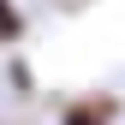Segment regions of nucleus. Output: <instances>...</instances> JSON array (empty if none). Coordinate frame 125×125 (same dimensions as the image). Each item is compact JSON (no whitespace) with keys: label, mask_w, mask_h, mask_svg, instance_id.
<instances>
[{"label":"nucleus","mask_w":125,"mask_h":125,"mask_svg":"<svg viewBox=\"0 0 125 125\" xmlns=\"http://www.w3.org/2000/svg\"><path fill=\"white\" fill-rule=\"evenodd\" d=\"M113 119H119V101L101 95V89L95 95H72L66 113H60V125H113Z\"/></svg>","instance_id":"obj_1"},{"label":"nucleus","mask_w":125,"mask_h":125,"mask_svg":"<svg viewBox=\"0 0 125 125\" xmlns=\"http://www.w3.org/2000/svg\"><path fill=\"white\" fill-rule=\"evenodd\" d=\"M24 6L18 0H0V48H12V42H24Z\"/></svg>","instance_id":"obj_2"},{"label":"nucleus","mask_w":125,"mask_h":125,"mask_svg":"<svg viewBox=\"0 0 125 125\" xmlns=\"http://www.w3.org/2000/svg\"><path fill=\"white\" fill-rule=\"evenodd\" d=\"M12 89H18V95H24V89H36V77H30L24 60H12Z\"/></svg>","instance_id":"obj_3"}]
</instances>
